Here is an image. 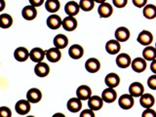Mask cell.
<instances>
[{"mask_svg":"<svg viewBox=\"0 0 156 117\" xmlns=\"http://www.w3.org/2000/svg\"><path fill=\"white\" fill-rule=\"evenodd\" d=\"M31 102L29 101L27 99V100H20L16 102V105H15V109L16 112L20 115H27L29 113L31 108Z\"/></svg>","mask_w":156,"mask_h":117,"instance_id":"1","label":"cell"},{"mask_svg":"<svg viewBox=\"0 0 156 117\" xmlns=\"http://www.w3.org/2000/svg\"><path fill=\"white\" fill-rule=\"evenodd\" d=\"M118 105L122 109H131L135 105L134 97L130 94H124L118 99Z\"/></svg>","mask_w":156,"mask_h":117,"instance_id":"2","label":"cell"},{"mask_svg":"<svg viewBox=\"0 0 156 117\" xmlns=\"http://www.w3.org/2000/svg\"><path fill=\"white\" fill-rule=\"evenodd\" d=\"M46 23H47V27L50 29L56 30V29H58L62 26V20L58 15L52 14L47 18Z\"/></svg>","mask_w":156,"mask_h":117,"instance_id":"3","label":"cell"},{"mask_svg":"<svg viewBox=\"0 0 156 117\" xmlns=\"http://www.w3.org/2000/svg\"><path fill=\"white\" fill-rule=\"evenodd\" d=\"M136 41H138L140 45L148 46L153 42V35L150 31L144 29V30H141L139 33L138 37H136Z\"/></svg>","mask_w":156,"mask_h":117,"instance_id":"4","label":"cell"},{"mask_svg":"<svg viewBox=\"0 0 156 117\" xmlns=\"http://www.w3.org/2000/svg\"><path fill=\"white\" fill-rule=\"evenodd\" d=\"M146 60H144V58H136L132 61L131 67L135 72L136 73H141L144 72L146 67H147V63H146Z\"/></svg>","mask_w":156,"mask_h":117,"instance_id":"5","label":"cell"},{"mask_svg":"<svg viewBox=\"0 0 156 117\" xmlns=\"http://www.w3.org/2000/svg\"><path fill=\"white\" fill-rule=\"evenodd\" d=\"M45 57H46V51H44L42 48L35 47L29 52V58L36 63L43 62Z\"/></svg>","mask_w":156,"mask_h":117,"instance_id":"6","label":"cell"},{"mask_svg":"<svg viewBox=\"0 0 156 117\" xmlns=\"http://www.w3.org/2000/svg\"><path fill=\"white\" fill-rule=\"evenodd\" d=\"M85 69L89 73H96L101 69V62L96 58H88L85 62Z\"/></svg>","mask_w":156,"mask_h":117,"instance_id":"7","label":"cell"},{"mask_svg":"<svg viewBox=\"0 0 156 117\" xmlns=\"http://www.w3.org/2000/svg\"><path fill=\"white\" fill-rule=\"evenodd\" d=\"M129 94L134 98H140L144 94V87L140 82H133L129 86Z\"/></svg>","mask_w":156,"mask_h":117,"instance_id":"8","label":"cell"},{"mask_svg":"<svg viewBox=\"0 0 156 117\" xmlns=\"http://www.w3.org/2000/svg\"><path fill=\"white\" fill-rule=\"evenodd\" d=\"M115 39H117L120 43H123L128 41L131 36V32L127 27H120L115 30Z\"/></svg>","mask_w":156,"mask_h":117,"instance_id":"9","label":"cell"},{"mask_svg":"<svg viewBox=\"0 0 156 117\" xmlns=\"http://www.w3.org/2000/svg\"><path fill=\"white\" fill-rule=\"evenodd\" d=\"M46 58L50 62H58L62 58V52L61 49L57 47L50 48L49 50L46 51Z\"/></svg>","mask_w":156,"mask_h":117,"instance_id":"10","label":"cell"},{"mask_svg":"<svg viewBox=\"0 0 156 117\" xmlns=\"http://www.w3.org/2000/svg\"><path fill=\"white\" fill-rule=\"evenodd\" d=\"M101 98L104 100L105 102H107V104H112L117 100V93L114 90V88H110L107 87L106 89H105L102 91L101 94Z\"/></svg>","mask_w":156,"mask_h":117,"instance_id":"11","label":"cell"},{"mask_svg":"<svg viewBox=\"0 0 156 117\" xmlns=\"http://www.w3.org/2000/svg\"><path fill=\"white\" fill-rule=\"evenodd\" d=\"M121 50V44L117 39H112V40L107 41L105 44V51L109 55H117Z\"/></svg>","mask_w":156,"mask_h":117,"instance_id":"12","label":"cell"},{"mask_svg":"<svg viewBox=\"0 0 156 117\" xmlns=\"http://www.w3.org/2000/svg\"><path fill=\"white\" fill-rule=\"evenodd\" d=\"M66 107L68 111L72 112V113H77L82 108V101L79 98H71L70 100L67 101Z\"/></svg>","mask_w":156,"mask_h":117,"instance_id":"13","label":"cell"},{"mask_svg":"<svg viewBox=\"0 0 156 117\" xmlns=\"http://www.w3.org/2000/svg\"><path fill=\"white\" fill-rule=\"evenodd\" d=\"M22 16L27 21H33L37 17L36 7L32 6V5H27V6L23 7L22 10Z\"/></svg>","mask_w":156,"mask_h":117,"instance_id":"14","label":"cell"},{"mask_svg":"<svg viewBox=\"0 0 156 117\" xmlns=\"http://www.w3.org/2000/svg\"><path fill=\"white\" fill-rule=\"evenodd\" d=\"M34 73L38 76V77H46L49 75L50 73V66H49L46 62H37L36 66H34Z\"/></svg>","mask_w":156,"mask_h":117,"instance_id":"15","label":"cell"},{"mask_svg":"<svg viewBox=\"0 0 156 117\" xmlns=\"http://www.w3.org/2000/svg\"><path fill=\"white\" fill-rule=\"evenodd\" d=\"M98 13H99V16L101 18H104V19H106V18H109L112 13H113V7H112V5L109 4V3H101L100 4L99 8H98Z\"/></svg>","mask_w":156,"mask_h":117,"instance_id":"16","label":"cell"},{"mask_svg":"<svg viewBox=\"0 0 156 117\" xmlns=\"http://www.w3.org/2000/svg\"><path fill=\"white\" fill-rule=\"evenodd\" d=\"M68 55L73 60H79L84 55V49L79 44H73L68 50Z\"/></svg>","mask_w":156,"mask_h":117,"instance_id":"17","label":"cell"},{"mask_svg":"<svg viewBox=\"0 0 156 117\" xmlns=\"http://www.w3.org/2000/svg\"><path fill=\"white\" fill-rule=\"evenodd\" d=\"M131 63H132V58L130 55H128V54H126V53H121L116 58V65L120 68L129 67L131 66Z\"/></svg>","mask_w":156,"mask_h":117,"instance_id":"18","label":"cell"},{"mask_svg":"<svg viewBox=\"0 0 156 117\" xmlns=\"http://www.w3.org/2000/svg\"><path fill=\"white\" fill-rule=\"evenodd\" d=\"M77 26H78V22L73 16H67L62 20V27L66 31L75 30Z\"/></svg>","mask_w":156,"mask_h":117,"instance_id":"19","label":"cell"},{"mask_svg":"<svg viewBox=\"0 0 156 117\" xmlns=\"http://www.w3.org/2000/svg\"><path fill=\"white\" fill-rule=\"evenodd\" d=\"M76 96L79 98L81 101L89 100L92 97V90L88 85H81L77 88L76 90Z\"/></svg>","mask_w":156,"mask_h":117,"instance_id":"20","label":"cell"},{"mask_svg":"<svg viewBox=\"0 0 156 117\" xmlns=\"http://www.w3.org/2000/svg\"><path fill=\"white\" fill-rule=\"evenodd\" d=\"M80 5L76 1H68L65 6V12L66 13L67 16L75 17L80 12Z\"/></svg>","mask_w":156,"mask_h":117,"instance_id":"21","label":"cell"},{"mask_svg":"<svg viewBox=\"0 0 156 117\" xmlns=\"http://www.w3.org/2000/svg\"><path fill=\"white\" fill-rule=\"evenodd\" d=\"M88 106H89V108L93 109L94 111L100 110L104 106V100L100 96H92L88 100Z\"/></svg>","mask_w":156,"mask_h":117,"instance_id":"22","label":"cell"},{"mask_svg":"<svg viewBox=\"0 0 156 117\" xmlns=\"http://www.w3.org/2000/svg\"><path fill=\"white\" fill-rule=\"evenodd\" d=\"M27 99L31 102V104H37L42 99V93L37 88H31L27 93Z\"/></svg>","mask_w":156,"mask_h":117,"instance_id":"23","label":"cell"},{"mask_svg":"<svg viewBox=\"0 0 156 117\" xmlns=\"http://www.w3.org/2000/svg\"><path fill=\"white\" fill-rule=\"evenodd\" d=\"M14 58L18 62H26L27 58H29V51L26 47H18L14 52Z\"/></svg>","mask_w":156,"mask_h":117,"instance_id":"24","label":"cell"},{"mask_svg":"<svg viewBox=\"0 0 156 117\" xmlns=\"http://www.w3.org/2000/svg\"><path fill=\"white\" fill-rule=\"evenodd\" d=\"M105 83L107 87L110 88H116L120 84V77L118 74H116L114 72L108 73L105 78Z\"/></svg>","mask_w":156,"mask_h":117,"instance_id":"25","label":"cell"},{"mask_svg":"<svg viewBox=\"0 0 156 117\" xmlns=\"http://www.w3.org/2000/svg\"><path fill=\"white\" fill-rule=\"evenodd\" d=\"M140 104L144 108H149L152 107L155 104V98L151 94H144L141 97H140Z\"/></svg>","mask_w":156,"mask_h":117,"instance_id":"26","label":"cell"},{"mask_svg":"<svg viewBox=\"0 0 156 117\" xmlns=\"http://www.w3.org/2000/svg\"><path fill=\"white\" fill-rule=\"evenodd\" d=\"M54 46L58 48V49H65L67 47L68 45V38L63 35V34H58V35L55 36V38H54Z\"/></svg>","mask_w":156,"mask_h":117,"instance_id":"27","label":"cell"},{"mask_svg":"<svg viewBox=\"0 0 156 117\" xmlns=\"http://www.w3.org/2000/svg\"><path fill=\"white\" fill-rule=\"evenodd\" d=\"M144 17L147 20H153L156 18V6L154 4H146L143 10Z\"/></svg>","mask_w":156,"mask_h":117,"instance_id":"28","label":"cell"},{"mask_svg":"<svg viewBox=\"0 0 156 117\" xmlns=\"http://www.w3.org/2000/svg\"><path fill=\"white\" fill-rule=\"evenodd\" d=\"M143 58L146 61L152 62L156 58V48L152 46H145V48L143 51Z\"/></svg>","mask_w":156,"mask_h":117,"instance_id":"29","label":"cell"},{"mask_svg":"<svg viewBox=\"0 0 156 117\" xmlns=\"http://www.w3.org/2000/svg\"><path fill=\"white\" fill-rule=\"evenodd\" d=\"M46 10L51 14H56L61 8V3L58 0H47L45 2Z\"/></svg>","mask_w":156,"mask_h":117,"instance_id":"30","label":"cell"},{"mask_svg":"<svg viewBox=\"0 0 156 117\" xmlns=\"http://www.w3.org/2000/svg\"><path fill=\"white\" fill-rule=\"evenodd\" d=\"M13 24V18L9 14H1L0 15V27L6 29L11 27Z\"/></svg>","mask_w":156,"mask_h":117,"instance_id":"31","label":"cell"},{"mask_svg":"<svg viewBox=\"0 0 156 117\" xmlns=\"http://www.w3.org/2000/svg\"><path fill=\"white\" fill-rule=\"evenodd\" d=\"M95 0H80L79 5L82 11L90 12L95 7Z\"/></svg>","mask_w":156,"mask_h":117,"instance_id":"32","label":"cell"},{"mask_svg":"<svg viewBox=\"0 0 156 117\" xmlns=\"http://www.w3.org/2000/svg\"><path fill=\"white\" fill-rule=\"evenodd\" d=\"M147 86L149 89L151 90H154L156 91V74H153L150 75L147 79Z\"/></svg>","mask_w":156,"mask_h":117,"instance_id":"33","label":"cell"},{"mask_svg":"<svg viewBox=\"0 0 156 117\" xmlns=\"http://www.w3.org/2000/svg\"><path fill=\"white\" fill-rule=\"evenodd\" d=\"M0 115L1 117H11L12 111L7 106H1L0 107Z\"/></svg>","mask_w":156,"mask_h":117,"instance_id":"34","label":"cell"},{"mask_svg":"<svg viewBox=\"0 0 156 117\" xmlns=\"http://www.w3.org/2000/svg\"><path fill=\"white\" fill-rule=\"evenodd\" d=\"M143 117H156V111L152 109V107H149V108H145L141 114Z\"/></svg>","mask_w":156,"mask_h":117,"instance_id":"35","label":"cell"},{"mask_svg":"<svg viewBox=\"0 0 156 117\" xmlns=\"http://www.w3.org/2000/svg\"><path fill=\"white\" fill-rule=\"evenodd\" d=\"M112 3L116 8L122 9L128 4V0H112Z\"/></svg>","mask_w":156,"mask_h":117,"instance_id":"36","label":"cell"},{"mask_svg":"<svg viewBox=\"0 0 156 117\" xmlns=\"http://www.w3.org/2000/svg\"><path fill=\"white\" fill-rule=\"evenodd\" d=\"M80 117H95L94 110L91 109V108L83 110L80 113Z\"/></svg>","mask_w":156,"mask_h":117,"instance_id":"37","label":"cell"},{"mask_svg":"<svg viewBox=\"0 0 156 117\" xmlns=\"http://www.w3.org/2000/svg\"><path fill=\"white\" fill-rule=\"evenodd\" d=\"M136 8H144L147 4V0H132Z\"/></svg>","mask_w":156,"mask_h":117,"instance_id":"38","label":"cell"},{"mask_svg":"<svg viewBox=\"0 0 156 117\" xmlns=\"http://www.w3.org/2000/svg\"><path fill=\"white\" fill-rule=\"evenodd\" d=\"M29 3L34 7H40L45 3V0H29Z\"/></svg>","mask_w":156,"mask_h":117,"instance_id":"39","label":"cell"},{"mask_svg":"<svg viewBox=\"0 0 156 117\" xmlns=\"http://www.w3.org/2000/svg\"><path fill=\"white\" fill-rule=\"evenodd\" d=\"M150 70L152 71V73L156 74V58H155V60H153L150 63Z\"/></svg>","mask_w":156,"mask_h":117,"instance_id":"40","label":"cell"},{"mask_svg":"<svg viewBox=\"0 0 156 117\" xmlns=\"http://www.w3.org/2000/svg\"><path fill=\"white\" fill-rule=\"evenodd\" d=\"M0 1H1V7H0V11H3L4 10V7H5V1L4 0H0Z\"/></svg>","mask_w":156,"mask_h":117,"instance_id":"41","label":"cell"},{"mask_svg":"<svg viewBox=\"0 0 156 117\" xmlns=\"http://www.w3.org/2000/svg\"><path fill=\"white\" fill-rule=\"evenodd\" d=\"M106 0H95V2L98 4H101V3H105Z\"/></svg>","mask_w":156,"mask_h":117,"instance_id":"42","label":"cell"},{"mask_svg":"<svg viewBox=\"0 0 156 117\" xmlns=\"http://www.w3.org/2000/svg\"><path fill=\"white\" fill-rule=\"evenodd\" d=\"M155 48H156V43H155Z\"/></svg>","mask_w":156,"mask_h":117,"instance_id":"43","label":"cell"}]
</instances>
